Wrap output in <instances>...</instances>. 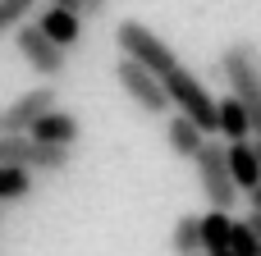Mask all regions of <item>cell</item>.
I'll return each instance as SVG.
<instances>
[{
  "label": "cell",
  "mask_w": 261,
  "mask_h": 256,
  "mask_svg": "<svg viewBox=\"0 0 261 256\" xmlns=\"http://www.w3.org/2000/svg\"><path fill=\"white\" fill-rule=\"evenodd\" d=\"M115 41H119V55H133L138 64H147L161 82H165V92H170V101H174V110H184V115H193L206 133H216L220 128V101L206 92V82L165 46V37H156L147 23H138V18H119V27H115Z\"/></svg>",
  "instance_id": "obj_1"
},
{
  "label": "cell",
  "mask_w": 261,
  "mask_h": 256,
  "mask_svg": "<svg viewBox=\"0 0 261 256\" xmlns=\"http://www.w3.org/2000/svg\"><path fill=\"white\" fill-rule=\"evenodd\" d=\"M216 69L225 73L229 92L248 105V115H252V133L261 137V50H257V41H229V46L220 50Z\"/></svg>",
  "instance_id": "obj_2"
},
{
  "label": "cell",
  "mask_w": 261,
  "mask_h": 256,
  "mask_svg": "<svg viewBox=\"0 0 261 256\" xmlns=\"http://www.w3.org/2000/svg\"><path fill=\"white\" fill-rule=\"evenodd\" d=\"M193 165H197V183H202L206 202L220 206V211H234V202H239L243 188H239V179L229 169V147H220V133L202 142V151L193 156Z\"/></svg>",
  "instance_id": "obj_3"
},
{
  "label": "cell",
  "mask_w": 261,
  "mask_h": 256,
  "mask_svg": "<svg viewBox=\"0 0 261 256\" xmlns=\"http://www.w3.org/2000/svg\"><path fill=\"white\" fill-rule=\"evenodd\" d=\"M115 78H119L124 96H128L138 110H147V115H165V110H174L165 82H161L147 64H138L133 55H119V60H115Z\"/></svg>",
  "instance_id": "obj_4"
},
{
  "label": "cell",
  "mask_w": 261,
  "mask_h": 256,
  "mask_svg": "<svg viewBox=\"0 0 261 256\" xmlns=\"http://www.w3.org/2000/svg\"><path fill=\"white\" fill-rule=\"evenodd\" d=\"M14 46H18V55H23V64L32 69V73H41V78H60L64 73V64H69V50L60 46V41H50L46 32H41V23H23V27H14Z\"/></svg>",
  "instance_id": "obj_5"
},
{
  "label": "cell",
  "mask_w": 261,
  "mask_h": 256,
  "mask_svg": "<svg viewBox=\"0 0 261 256\" xmlns=\"http://www.w3.org/2000/svg\"><path fill=\"white\" fill-rule=\"evenodd\" d=\"M60 105V92H55V82L46 78V82H37L32 92H23L18 101H9L5 110H0V133H28L46 110H55Z\"/></svg>",
  "instance_id": "obj_6"
},
{
  "label": "cell",
  "mask_w": 261,
  "mask_h": 256,
  "mask_svg": "<svg viewBox=\"0 0 261 256\" xmlns=\"http://www.w3.org/2000/svg\"><path fill=\"white\" fill-rule=\"evenodd\" d=\"M28 137L32 142H50V147H78V137H83V124L69 115V110H46L32 128H28Z\"/></svg>",
  "instance_id": "obj_7"
},
{
  "label": "cell",
  "mask_w": 261,
  "mask_h": 256,
  "mask_svg": "<svg viewBox=\"0 0 261 256\" xmlns=\"http://www.w3.org/2000/svg\"><path fill=\"white\" fill-rule=\"evenodd\" d=\"M206 137H211V133H206L193 115H184V110H179V115H170V124H165V142H170V151H174L179 160H193V156L202 151V142H206Z\"/></svg>",
  "instance_id": "obj_8"
},
{
  "label": "cell",
  "mask_w": 261,
  "mask_h": 256,
  "mask_svg": "<svg viewBox=\"0 0 261 256\" xmlns=\"http://www.w3.org/2000/svg\"><path fill=\"white\" fill-rule=\"evenodd\" d=\"M37 23H41V32H46L50 41H60L64 50H73V46H78V37H83V14H78V9H60V5H46Z\"/></svg>",
  "instance_id": "obj_9"
},
{
  "label": "cell",
  "mask_w": 261,
  "mask_h": 256,
  "mask_svg": "<svg viewBox=\"0 0 261 256\" xmlns=\"http://www.w3.org/2000/svg\"><path fill=\"white\" fill-rule=\"evenodd\" d=\"M229 147V169H234V179H239V188L248 192V188H257L261 183V151L252 137H243V142H225Z\"/></svg>",
  "instance_id": "obj_10"
},
{
  "label": "cell",
  "mask_w": 261,
  "mask_h": 256,
  "mask_svg": "<svg viewBox=\"0 0 261 256\" xmlns=\"http://www.w3.org/2000/svg\"><path fill=\"white\" fill-rule=\"evenodd\" d=\"M225 142H243V137H252V115H248V105L229 92V96H220V128H216Z\"/></svg>",
  "instance_id": "obj_11"
},
{
  "label": "cell",
  "mask_w": 261,
  "mask_h": 256,
  "mask_svg": "<svg viewBox=\"0 0 261 256\" xmlns=\"http://www.w3.org/2000/svg\"><path fill=\"white\" fill-rule=\"evenodd\" d=\"M229 234H234V215L220 211V206H211L202 215V252H225L229 247Z\"/></svg>",
  "instance_id": "obj_12"
},
{
  "label": "cell",
  "mask_w": 261,
  "mask_h": 256,
  "mask_svg": "<svg viewBox=\"0 0 261 256\" xmlns=\"http://www.w3.org/2000/svg\"><path fill=\"white\" fill-rule=\"evenodd\" d=\"M37 183V169L32 165H0V206L5 202H23Z\"/></svg>",
  "instance_id": "obj_13"
},
{
  "label": "cell",
  "mask_w": 261,
  "mask_h": 256,
  "mask_svg": "<svg viewBox=\"0 0 261 256\" xmlns=\"http://www.w3.org/2000/svg\"><path fill=\"white\" fill-rule=\"evenodd\" d=\"M170 247H174V256L202 252V215H179L174 229H170Z\"/></svg>",
  "instance_id": "obj_14"
},
{
  "label": "cell",
  "mask_w": 261,
  "mask_h": 256,
  "mask_svg": "<svg viewBox=\"0 0 261 256\" xmlns=\"http://www.w3.org/2000/svg\"><path fill=\"white\" fill-rule=\"evenodd\" d=\"M69 160H73V147L37 142V151H32V169H37V174H64V169H69Z\"/></svg>",
  "instance_id": "obj_15"
},
{
  "label": "cell",
  "mask_w": 261,
  "mask_h": 256,
  "mask_svg": "<svg viewBox=\"0 0 261 256\" xmlns=\"http://www.w3.org/2000/svg\"><path fill=\"white\" fill-rule=\"evenodd\" d=\"M37 142L28 133H0V165H32Z\"/></svg>",
  "instance_id": "obj_16"
},
{
  "label": "cell",
  "mask_w": 261,
  "mask_h": 256,
  "mask_svg": "<svg viewBox=\"0 0 261 256\" xmlns=\"http://www.w3.org/2000/svg\"><path fill=\"white\" fill-rule=\"evenodd\" d=\"M32 9H37V0H0V32L23 27L32 18Z\"/></svg>",
  "instance_id": "obj_17"
},
{
  "label": "cell",
  "mask_w": 261,
  "mask_h": 256,
  "mask_svg": "<svg viewBox=\"0 0 261 256\" xmlns=\"http://www.w3.org/2000/svg\"><path fill=\"white\" fill-rule=\"evenodd\" d=\"M229 252L234 256H261V238L248 220H234V234H229Z\"/></svg>",
  "instance_id": "obj_18"
},
{
  "label": "cell",
  "mask_w": 261,
  "mask_h": 256,
  "mask_svg": "<svg viewBox=\"0 0 261 256\" xmlns=\"http://www.w3.org/2000/svg\"><path fill=\"white\" fill-rule=\"evenodd\" d=\"M110 0H83V18H101Z\"/></svg>",
  "instance_id": "obj_19"
},
{
  "label": "cell",
  "mask_w": 261,
  "mask_h": 256,
  "mask_svg": "<svg viewBox=\"0 0 261 256\" xmlns=\"http://www.w3.org/2000/svg\"><path fill=\"white\" fill-rule=\"evenodd\" d=\"M248 206H252V211H261V183H257V188H248Z\"/></svg>",
  "instance_id": "obj_20"
},
{
  "label": "cell",
  "mask_w": 261,
  "mask_h": 256,
  "mask_svg": "<svg viewBox=\"0 0 261 256\" xmlns=\"http://www.w3.org/2000/svg\"><path fill=\"white\" fill-rule=\"evenodd\" d=\"M50 5H60V9H78V14H83V0H50Z\"/></svg>",
  "instance_id": "obj_21"
},
{
  "label": "cell",
  "mask_w": 261,
  "mask_h": 256,
  "mask_svg": "<svg viewBox=\"0 0 261 256\" xmlns=\"http://www.w3.org/2000/svg\"><path fill=\"white\" fill-rule=\"evenodd\" d=\"M248 224L257 229V238H261V211H252V215H248Z\"/></svg>",
  "instance_id": "obj_22"
},
{
  "label": "cell",
  "mask_w": 261,
  "mask_h": 256,
  "mask_svg": "<svg viewBox=\"0 0 261 256\" xmlns=\"http://www.w3.org/2000/svg\"><path fill=\"white\" fill-rule=\"evenodd\" d=\"M206 256H234V252H229V247H225V252H206Z\"/></svg>",
  "instance_id": "obj_23"
}]
</instances>
